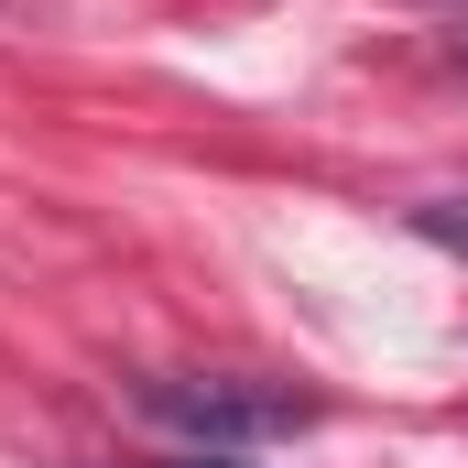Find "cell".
Segmentation results:
<instances>
[{"instance_id":"obj_1","label":"cell","mask_w":468,"mask_h":468,"mask_svg":"<svg viewBox=\"0 0 468 468\" xmlns=\"http://www.w3.org/2000/svg\"><path fill=\"white\" fill-rule=\"evenodd\" d=\"M142 414L197 436V447H250V436H294L316 403L305 392H239V381H142Z\"/></svg>"},{"instance_id":"obj_3","label":"cell","mask_w":468,"mask_h":468,"mask_svg":"<svg viewBox=\"0 0 468 468\" xmlns=\"http://www.w3.org/2000/svg\"><path fill=\"white\" fill-rule=\"evenodd\" d=\"M175 468H229V458H175Z\"/></svg>"},{"instance_id":"obj_2","label":"cell","mask_w":468,"mask_h":468,"mask_svg":"<svg viewBox=\"0 0 468 468\" xmlns=\"http://www.w3.org/2000/svg\"><path fill=\"white\" fill-rule=\"evenodd\" d=\"M414 229L447 239V250H468V197H425V207H414Z\"/></svg>"}]
</instances>
